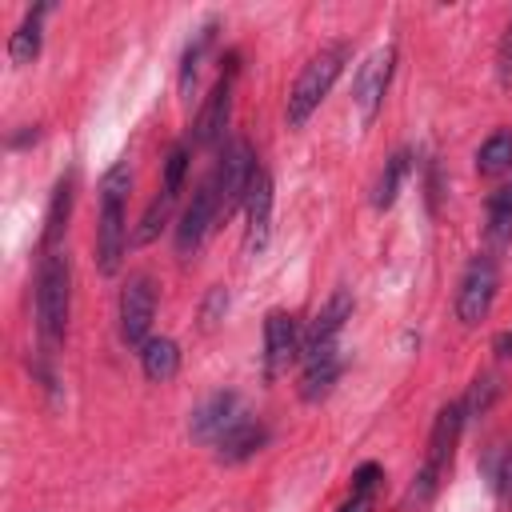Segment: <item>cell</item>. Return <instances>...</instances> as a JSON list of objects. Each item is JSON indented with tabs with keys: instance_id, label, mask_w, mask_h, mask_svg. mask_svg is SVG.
Segmentation results:
<instances>
[{
	"instance_id": "cell-10",
	"label": "cell",
	"mask_w": 512,
	"mask_h": 512,
	"mask_svg": "<svg viewBox=\"0 0 512 512\" xmlns=\"http://www.w3.org/2000/svg\"><path fill=\"white\" fill-rule=\"evenodd\" d=\"M300 344H304V336L296 332V320L288 312L272 308L268 320H264V376L268 380L284 376L288 364L300 356Z\"/></svg>"
},
{
	"instance_id": "cell-31",
	"label": "cell",
	"mask_w": 512,
	"mask_h": 512,
	"mask_svg": "<svg viewBox=\"0 0 512 512\" xmlns=\"http://www.w3.org/2000/svg\"><path fill=\"white\" fill-rule=\"evenodd\" d=\"M492 352H496L500 360H512V328L496 332V340H492Z\"/></svg>"
},
{
	"instance_id": "cell-2",
	"label": "cell",
	"mask_w": 512,
	"mask_h": 512,
	"mask_svg": "<svg viewBox=\"0 0 512 512\" xmlns=\"http://www.w3.org/2000/svg\"><path fill=\"white\" fill-rule=\"evenodd\" d=\"M68 308H72V268H68V252L52 248L40 256V272H36V328L40 340L52 348L64 340L68 328Z\"/></svg>"
},
{
	"instance_id": "cell-16",
	"label": "cell",
	"mask_w": 512,
	"mask_h": 512,
	"mask_svg": "<svg viewBox=\"0 0 512 512\" xmlns=\"http://www.w3.org/2000/svg\"><path fill=\"white\" fill-rule=\"evenodd\" d=\"M340 368H344V364H340V348H324V352L308 356V360H304V376H300V400H308V404L324 400V396L336 388Z\"/></svg>"
},
{
	"instance_id": "cell-4",
	"label": "cell",
	"mask_w": 512,
	"mask_h": 512,
	"mask_svg": "<svg viewBox=\"0 0 512 512\" xmlns=\"http://www.w3.org/2000/svg\"><path fill=\"white\" fill-rule=\"evenodd\" d=\"M496 288H500V268L488 252H476L460 276V288H456V316L464 328H476L488 312H492V300H496Z\"/></svg>"
},
{
	"instance_id": "cell-5",
	"label": "cell",
	"mask_w": 512,
	"mask_h": 512,
	"mask_svg": "<svg viewBox=\"0 0 512 512\" xmlns=\"http://www.w3.org/2000/svg\"><path fill=\"white\" fill-rule=\"evenodd\" d=\"M256 168L260 164H256V152H252L248 140H228L224 144L220 164H216V176H212V188H216V200H220V216H228L236 204H244Z\"/></svg>"
},
{
	"instance_id": "cell-8",
	"label": "cell",
	"mask_w": 512,
	"mask_h": 512,
	"mask_svg": "<svg viewBox=\"0 0 512 512\" xmlns=\"http://www.w3.org/2000/svg\"><path fill=\"white\" fill-rule=\"evenodd\" d=\"M392 68H396V48H376L360 72H356V88H352V100L360 108V120L372 124L384 96H388V84H392Z\"/></svg>"
},
{
	"instance_id": "cell-12",
	"label": "cell",
	"mask_w": 512,
	"mask_h": 512,
	"mask_svg": "<svg viewBox=\"0 0 512 512\" xmlns=\"http://www.w3.org/2000/svg\"><path fill=\"white\" fill-rule=\"evenodd\" d=\"M244 216H248V228H244V248L256 256L264 252L268 244V232H272V176L264 168H256L252 184H248V196H244Z\"/></svg>"
},
{
	"instance_id": "cell-29",
	"label": "cell",
	"mask_w": 512,
	"mask_h": 512,
	"mask_svg": "<svg viewBox=\"0 0 512 512\" xmlns=\"http://www.w3.org/2000/svg\"><path fill=\"white\" fill-rule=\"evenodd\" d=\"M380 476H384V472H380V464H372V460H368V464H360V468L352 472V492H356V496H372V492H376V484H380Z\"/></svg>"
},
{
	"instance_id": "cell-22",
	"label": "cell",
	"mask_w": 512,
	"mask_h": 512,
	"mask_svg": "<svg viewBox=\"0 0 512 512\" xmlns=\"http://www.w3.org/2000/svg\"><path fill=\"white\" fill-rule=\"evenodd\" d=\"M212 36H216V24L208 20L204 28L192 32V40H188V48H184V56H180V92H184V96L192 92V84H196V76H200L204 52L212 48Z\"/></svg>"
},
{
	"instance_id": "cell-21",
	"label": "cell",
	"mask_w": 512,
	"mask_h": 512,
	"mask_svg": "<svg viewBox=\"0 0 512 512\" xmlns=\"http://www.w3.org/2000/svg\"><path fill=\"white\" fill-rule=\"evenodd\" d=\"M484 212H488V244L492 248H504L508 240H512V184H504V188H496L492 196H488V204H484Z\"/></svg>"
},
{
	"instance_id": "cell-9",
	"label": "cell",
	"mask_w": 512,
	"mask_h": 512,
	"mask_svg": "<svg viewBox=\"0 0 512 512\" xmlns=\"http://www.w3.org/2000/svg\"><path fill=\"white\" fill-rule=\"evenodd\" d=\"M216 216H220V200H216L212 180H204V184L192 192V200H188V208H184V216H180V224H176V252H180V256H192V252L204 244V236H208V228L216 224Z\"/></svg>"
},
{
	"instance_id": "cell-32",
	"label": "cell",
	"mask_w": 512,
	"mask_h": 512,
	"mask_svg": "<svg viewBox=\"0 0 512 512\" xmlns=\"http://www.w3.org/2000/svg\"><path fill=\"white\" fill-rule=\"evenodd\" d=\"M368 508H372V496H356V492H352L340 512H368Z\"/></svg>"
},
{
	"instance_id": "cell-19",
	"label": "cell",
	"mask_w": 512,
	"mask_h": 512,
	"mask_svg": "<svg viewBox=\"0 0 512 512\" xmlns=\"http://www.w3.org/2000/svg\"><path fill=\"white\" fill-rule=\"evenodd\" d=\"M140 368L152 384H168L176 372H180V348L176 340L168 336H152L144 348H140Z\"/></svg>"
},
{
	"instance_id": "cell-23",
	"label": "cell",
	"mask_w": 512,
	"mask_h": 512,
	"mask_svg": "<svg viewBox=\"0 0 512 512\" xmlns=\"http://www.w3.org/2000/svg\"><path fill=\"white\" fill-rule=\"evenodd\" d=\"M508 168H512V132H492L476 152V172L480 176H500Z\"/></svg>"
},
{
	"instance_id": "cell-28",
	"label": "cell",
	"mask_w": 512,
	"mask_h": 512,
	"mask_svg": "<svg viewBox=\"0 0 512 512\" xmlns=\"http://www.w3.org/2000/svg\"><path fill=\"white\" fill-rule=\"evenodd\" d=\"M496 80H500V88H512V24L504 28L500 48H496Z\"/></svg>"
},
{
	"instance_id": "cell-17",
	"label": "cell",
	"mask_w": 512,
	"mask_h": 512,
	"mask_svg": "<svg viewBox=\"0 0 512 512\" xmlns=\"http://www.w3.org/2000/svg\"><path fill=\"white\" fill-rule=\"evenodd\" d=\"M72 196H76V172H64L56 180V192H52V204L44 216V252L60 248V236H64L68 216H72Z\"/></svg>"
},
{
	"instance_id": "cell-26",
	"label": "cell",
	"mask_w": 512,
	"mask_h": 512,
	"mask_svg": "<svg viewBox=\"0 0 512 512\" xmlns=\"http://www.w3.org/2000/svg\"><path fill=\"white\" fill-rule=\"evenodd\" d=\"M496 396H500V380L496 376H476V384H472V392L464 400V416H484Z\"/></svg>"
},
{
	"instance_id": "cell-25",
	"label": "cell",
	"mask_w": 512,
	"mask_h": 512,
	"mask_svg": "<svg viewBox=\"0 0 512 512\" xmlns=\"http://www.w3.org/2000/svg\"><path fill=\"white\" fill-rule=\"evenodd\" d=\"M184 176H188V144H176L172 152H168V160H164V196H180V188H184Z\"/></svg>"
},
{
	"instance_id": "cell-15",
	"label": "cell",
	"mask_w": 512,
	"mask_h": 512,
	"mask_svg": "<svg viewBox=\"0 0 512 512\" xmlns=\"http://www.w3.org/2000/svg\"><path fill=\"white\" fill-rule=\"evenodd\" d=\"M264 444H268V428H264L260 420H244V416H240V420L216 440V460H220V464H240V460L256 456Z\"/></svg>"
},
{
	"instance_id": "cell-3",
	"label": "cell",
	"mask_w": 512,
	"mask_h": 512,
	"mask_svg": "<svg viewBox=\"0 0 512 512\" xmlns=\"http://www.w3.org/2000/svg\"><path fill=\"white\" fill-rule=\"evenodd\" d=\"M348 56H352V48H348L344 40H336V44L320 48V52L300 68V76H296V84H292V92H288V104H284L288 128H304V124H308V116L320 108V100L332 92L336 76L344 72Z\"/></svg>"
},
{
	"instance_id": "cell-1",
	"label": "cell",
	"mask_w": 512,
	"mask_h": 512,
	"mask_svg": "<svg viewBox=\"0 0 512 512\" xmlns=\"http://www.w3.org/2000/svg\"><path fill=\"white\" fill-rule=\"evenodd\" d=\"M132 188V168L128 160L112 164L100 176V224H96V264L104 276L120 272L124 248H128V224H124V200Z\"/></svg>"
},
{
	"instance_id": "cell-30",
	"label": "cell",
	"mask_w": 512,
	"mask_h": 512,
	"mask_svg": "<svg viewBox=\"0 0 512 512\" xmlns=\"http://www.w3.org/2000/svg\"><path fill=\"white\" fill-rule=\"evenodd\" d=\"M228 308V292L224 288H212L208 292V300H204V312H200V320H204V328H212L216 324V316Z\"/></svg>"
},
{
	"instance_id": "cell-24",
	"label": "cell",
	"mask_w": 512,
	"mask_h": 512,
	"mask_svg": "<svg viewBox=\"0 0 512 512\" xmlns=\"http://www.w3.org/2000/svg\"><path fill=\"white\" fill-rule=\"evenodd\" d=\"M168 208H172V196H156L152 204H148V212H144V220H140V228L132 232V244H152L156 240V232H160V224L168 220Z\"/></svg>"
},
{
	"instance_id": "cell-27",
	"label": "cell",
	"mask_w": 512,
	"mask_h": 512,
	"mask_svg": "<svg viewBox=\"0 0 512 512\" xmlns=\"http://www.w3.org/2000/svg\"><path fill=\"white\" fill-rule=\"evenodd\" d=\"M488 476H492V488H496V496L508 504V500H512V444L500 452V460H496V468H492Z\"/></svg>"
},
{
	"instance_id": "cell-7",
	"label": "cell",
	"mask_w": 512,
	"mask_h": 512,
	"mask_svg": "<svg viewBox=\"0 0 512 512\" xmlns=\"http://www.w3.org/2000/svg\"><path fill=\"white\" fill-rule=\"evenodd\" d=\"M152 316H156V288L148 276H132L120 292V336L128 348H144L152 336Z\"/></svg>"
},
{
	"instance_id": "cell-14",
	"label": "cell",
	"mask_w": 512,
	"mask_h": 512,
	"mask_svg": "<svg viewBox=\"0 0 512 512\" xmlns=\"http://www.w3.org/2000/svg\"><path fill=\"white\" fill-rule=\"evenodd\" d=\"M464 420H468V416H464V400H452V404H444V408L436 412L432 432H428V456H424V464H428L432 472H444V468H448Z\"/></svg>"
},
{
	"instance_id": "cell-13",
	"label": "cell",
	"mask_w": 512,
	"mask_h": 512,
	"mask_svg": "<svg viewBox=\"0 0 512 512\" xmlns=\"http://www.w3.org/2000/svg\"><path fill=\"white\" fill-rule=\"evenodd\" d=\"M236 420H240V400H236V392H212V396L192 412L188 432H192V440L216 444Z\"/></svg>"
},
{
	"instance_id": "cell-20",
	"label": "cell",
	"mask_w": 512,
	"mask_h": 512,
	"mask_svg": "<svg viewBox=\"0 0 512 512\" xmlns=\"http://www.w3.org/2000/svg\"><path fill=\"white\" fill-rule=\"evenodd\" d=\"M408 168H412V152H408V148H396V152L384 160L380 180H376V192H372V208H376V212H388V208L396 204V196H400V184H404Z\"/></svg>"
},
{
	"instance_id": "cell-11",
	"label": "cell",
	"mask_w": 512,
	"mask_h": 512,
	"mask_svg": "<svg viewBox=\"0 0 512 512\" xmlns=\"http://www.w3.org/2000/svg\"><path fill=\"white\" fill-rule=\"evenodd\" d=\"M348 316H352V292L348 288H336L328 296V304L312 316V324L304 332V344H300V360H308V356H316L324 348H336V336H340V328H344Z\"/></svg>"
},
{
	"instance_id": "cell-6",
	"label": "cell",
	"mask_w": 512,
	"mask_h": 512,
	"mask_svg": "<svg viewBox=\"0 0 512 512\" xmlns=\"http://www.w3.org/2000/svg\"><path fill=\"white\" fill-rule=\"evenodd\" d=\"M232 80H236V52H228V68L220 72V80L212 84L208 100L200 104L196 120H192V144L196 148H216L228 132V116H232Z\"/></svg>"
},
{
	"instance_id": "cell-18",
	"label": "cell",
	"mask_w": 512,
	"mask_h": 512,
	"mask_svg": "<svg viewBox=\"0 0 512 512\" xmlns=\"http://www.w3.org/2000/svg\"><path fill=\"white\" fill-rule=\"evenodd\" d=\"M52 12V4L44 0V4H36V8H28V16L20 20V28L12 32V40H8V56H12V64H32L36 56H40V32H44V16Z\"/></svg>"
}]
</instances>
